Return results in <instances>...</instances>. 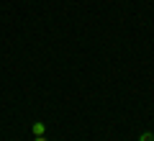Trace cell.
<instances>
[{
	"label": "cell",
	"instance_id": "cell-2",
	"mask_svg": "<svg viewBox=\"0 0 154 141\" xmlns=\"http://www.w3.org/2000/svg\"><path fill=\"white\" fill-rule=\"evenodd\" d=\"M141 141H154V133H149V131H146V133H141Z\"/></svg>",
	"mask_w": 154,
	"mask_h": 141
},
{
	"label": "cell",
	"instance_id": "cell-3",
	"mask_svg": "<svg viewBox=\"0 0 154 141\" xmlns=\"http://www.w3.org/2000/svg\"><path fill=\"white\" fill-rule=\"evenodd\" d=\"M33 141H46V139H44V136H33Z\"/></svg>",
	"mask_w": 154,
	"mask_h": 141
},
{
	"label": "cell",
	"instance_id": "cell-1",
	"mask_svg": "<svg viewBox=\"0 0 154 141\" xmlns=\"http://www.w3.org/2000/svg\"><path fill=\"white\" fill-rule=\"evenodd\" d=\"M31 131H33V136H44V131H46V126L41 123V121H36V123L31 126Z\"/></svg>",
	"mask_w": 154,
	"mask_h": 141
}]
</instances>
